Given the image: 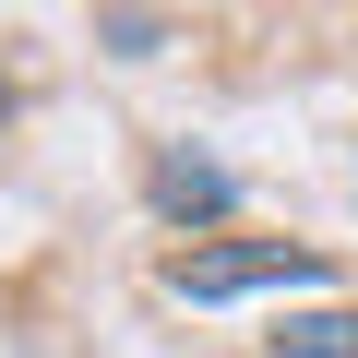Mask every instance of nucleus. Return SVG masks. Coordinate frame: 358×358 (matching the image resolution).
Listing matches in <instances>:
<instances>
[{
    "label": "nucleus",
    "mask_w": 358,
    "mask_h": 358,
    "mask_svg": "<svg viewBox=\"0 0 358 358\" xmlns=\"http://www.w3.org/2000/svg\"><path fill=\"white\" fill-rule=\"evenodd\" d=\"M155 203H167V215H227L239 179H227L215 155H192V143H167V155H155Z\"/></svg>",
    "instance_id": "f03ea898"
},
{
    "label": "nucleus",
    "mask_w": 358,
    "mask_h": 358,
    "mask_svg": "<svg viewBox=\"0 0 358 358\" xmlns=\"http://www.w3.org/2000/svg\"><path fill=\"white\" fill-rule=\"evenodd\" d=\"M167 287L179 299H263V287H322V251H299V239H203V251H179L167 263Z\"/></svg>",
    "instance_id": "f257e3e1"
},
{
    "label": "nucleus",
    "mask_w": 358,
    "mask_h": 358,
    "mask_svg": "<svg viewBox=\"0 0 358 358\" xmlns=\"http://www.w3.org/2000/svg\"><path fill=\"white\" fill-rule=\"evenodd\" d=\"M96 48H120V60H155V48H167V24H155V13H96Z\"/></svg>",
    "instance_id": "20e7f679"
},
{
    "label": "nucleus",
    "mask_w": 358,
    "mask_h": 358,
    "mask_svg": "<svg viewBox=\"0 0 358 358\" xmlns=\"http://www.w3.org/2000/svg\"><path fill=\"white\" fill-rule=\"evenodd\" d=\"M0 120H13V84H0Z\"/></svg>",
    "instance_id": "39448f33"
},
{
    "label": "nucleus",
    "mask_w": 358,
    "mask_h": 358,
    "mask_svg": "<svg viewBox=\"0 0 358 358\" xmlns=\"http://www.w3.org/2000/svg\"><path fill=\"white\" fill-rule=\"evenodd\" d=\"M275 358H358V310H299V322H275Z\"/></svg>",
    "instance_id": "7ed1b4c3"
}]
</instances>
